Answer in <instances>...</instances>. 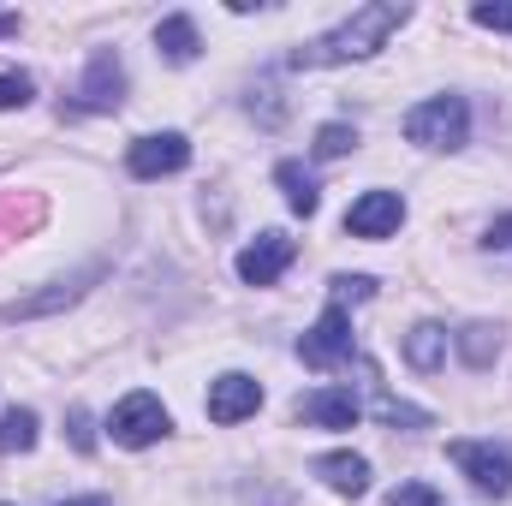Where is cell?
Returning <instances> with one entry per match:
<instances>
[{
  "instance_id": "7",
  "label": "cell",
  "mask_w": 512,
  "mask_h": 506,
  "mask_svg": "<svg viewBox=\"0 0 512 506\" xmlns=\"http://www.w3.org/2000/svg\"><path fill=\"white\" fill-rule=\"evenodd\" d=\"M191 161V143L179 137V131H155V137H137L126 155L131 179H167V173H179Z\"/></svg>"
},
{
  "instance_id": "18",
  "label": "cell",
  "mask_w": 512,
  "mask_h": 506,
  "mask_svg": "<svg viewBox=\"0 0 512 506\" xmlns=\"http://www.w3.org/2000/svg\"><path fill=\"white\" fill-rule=\"evenodd\" d=\"M36 411H24V405H12L6 417H0V453H30L36 447Z\"/></svg>"
},
{
  "instance_id": "28",
  "label": "cell",
  "mask_w": 512,
  "mask_h": 506,
  "mask_svg": "<svg viewBox=\"0 0 512 506\" xmlns=\"http://www.w3.org/2000/svg\"><path fill=\"white\" fill-rule=\"evenodd\" d=\"M66 506H114V501H102V495H84V501H66Z\"/></svg>"
},
{
  "instance_id": "13",
  "label": "cell",
  "mask_w": 512,
  "mask_h": 506,
  "mask_svg": "<svg viewBox=\"0 0 512 506\" xmlns=\"http://www.w3.org/2000/svg\"><path fill=\"white\" fill-rule=\"evenodd\" d=\"M405 364L423 370V376H435V370L447 364V328H441V322H417V328L405 334Z\"/></svg>"
},
{
  "instance_id": "22",
  "label": "cell",
  "mask_w": 512,
  "mask_h": 506,
  "mask_svg": "<svg viewBox=\"0 0 512 506\" xmlns=\"http://www.w3.org/2000/svg\"><path fill=\"white\" fill-rule=\"evenodd\" d=\"M471 24H483V30H507L512 36V0H483V6H471Z\"/></svg>"
},
{
  "instance_id": "23",
  "label": "cell",
  "mask_w": 512,
  "mask_h": 506,
  "mask_svg": "<svg viewBox=\"0 0 512 506\" xmlns=\"http://www.w3.org/2000/svg\"><path fill=\"white\" fill-rule=\"evenodd\" d=\"M387 506H447V501H441V495H435L429 483H399V489H393V501H387Z\"/></svg>"
},
{
  "instance_id": "27",
  "label": "cell",
  "mask_w": 512,
  "mask_h": 506,
  "mask_svg": "<svg viewBox=\"0 0 512 506\" xmlns=\"http://www.w3.org/2000/svg\"><path fill=\"white\" fill-rule=\"evenodd\" d=\"M0 36H18V12H0Z\"/></svg>"
},
{
  "instance_id": "10",
  "label": "cell",
  "mask_w": 512,
  "mask_h": 506,
  "mask_svg": "<svg viewBox=\"0 0 512 506\" xmlns=\"http://www.w3.org/2000/svg\"><path fill=\"white\" fill-rule=\"evenodd\" d=\"M292 256H298V245H292L286 233H262V239H251V245L239 251V280H245V286H274V280L292 268Z\"/></svg>"
},
{
  "instance_id": "5",
  "label": "cell",
  "mask_w": 512,
  "mask_h": 506,
  "mask_svg": "<svg viewBox=\"0 0 512 506\" xmlns=\"http://www.w3.org/2000/svg\"><path fill=\"white\" fill-rule=\"evenodd\" d=\"M346 352H352V322H346L340 304H328V310L316 316V328L298 340V358H304L310 370H328V364H340Z\"/></svg>"
},
{
  "instance_id": "1",
  "label": "cell",
  "mask_w": 512,
  "mask_h": 506,
  "mask_svg": "<svg viewBox=\"0 0 512 506\" xmlns=\"http://www.w3.org/2000/svg\"><path fill=\"white\" fill-rule=\"evenodd\" d=\"M411 18V6H399V0H370V6H358L340 30H328L322 42H310V48H298L292 54V66H340V60H370L376 48H382L387 36L399 30Z\"/></svg>"
},
{
  "instance_id": "16",
  "label": "cell",
  "mask_w": 512,
  "mask_h": 506,
  "mask_svg": "<svg viewBox=\"0 0 512 506\" xmlns=\"http://www.w3.org/2000/svg\"><path fill=\"white\" fill-rule=\"evenodd\" d=\"M274 179H280V191H286L292 215H304V221H310V215L322 209V191H316V179H310L298 161H280V167H274Z\"/></svg>"
},
{
  "instance_id": "3",
  "label": "cell",
  "mask_w": 512,
  "mask_h": 506,
  "mask_svg": "<svg viewBox=\"0 0 512 506\" xmlns=\"http://www.w3.org/2000/svg\"><path fill=\"white\" fill-rule=\"evenodd\" d=\"M447 459L471 477L477 495H495V501L512 495V447H501V441H453Z\"/></svg>"
},
{
  "instance_id": "2",
  "label": "cell",
  "mask_w": 512,
  "mask_h": 506,
  "mask_svg": "<svg viewBox=\"0 0 512 506\" xmlns=\"http://www.w3.org/2000/svg\"><path fill=\"white\" fill-rule=\"evenodd\" d=\"M405 137H411L417 149H459V143L471 137V108H465V96H429V102H417V108L405 114Z\"/></svg>"
},
{
  "instance_id": "17",
  "label": "cell",
  "mask_w": 512,
  "mask_h": 506,
  "mask_svg": "<svg viewBox=\"0 0 512 506\" xmlns=\"http://www.w3.org/2000/svg\"><path fill=\"white\" fill-rule=\"evenodd\" d=\"M453 346H459V358H465L471 370H489V364L501 358V328L471 322V328H459V334H453Z\"/></svg>"
},
{
  "instance_id": "11",
  "label": "cell",
  "mask_w": 512,
  "mask_h": 506,
  "mask_svg": "<svg viewBox=\"0 0 512 506\" xmlns=\"http://www.w3.org/2000/svg\"><path fill=\"white\" fill-rule=\"evenodd\" d=\"M358 393L352 387H316L298 399V423H316V429H352L358 423Z\"/></svg>"
},
{
  "instance_id": "20",
  "label": "cell",
  "mask_w": 512,
  "mask_h": 506,
  "mask_svg": "<svg viewBox=\"0 0 512 506\" xmlns=\"http://www.w3.org/2000/svg\"><path fill=\"white\" fill-rule=\"evenodd\" d=\"M30 96H36V78H30V72H0V114L24 108Z\"/></svg>"
},
{
  "instance_id": "15",
  "label": "cell",
  "mask_w": 512,
  "mask_h": 506,
  "mask_svg": "<svg viewBox=\"0 0 512 506\" xmlns=\"http://www.w3.org/2000/svg\"><path fill=\"white\" fill-rule=\"evenodd\" d=\"M90 280H96V268H84L78 280H60V286H54V292H42V298H18V304H6L0 316H6V322H18V316H48V310H60V304H78Z\"/></svg>"
},
{
  "instance_id": "25",
  "label": "cell",
  "mask_w": 512,
  "mask_h": 506,
  "mask_svg": "<svg viewBox=\"0 0 512 506\" xmlns=\"http://www.w3.org/2000/svg\"><path fill=\"white\" fill-rule=\"evenodd\" d=\"M72 447H78V453L96 447V435H90V411H72Z\"/></svg>"
},
{
  "instance_id": "19",
  "label": "cell",
  "mask_w": 512,
  "mask_h": 506,
  "mask_svg": "<svg viewBox=\"0 0 512 506\" xmlns=\"http://www.w3.org/2000/svg\"><path fill=\"white\" fill-rule=\"evenodd\" d=\"M352 149H358V131H352V126H340V120H334V126L316 131V155H322V161H340V155H352Z\"/></svg>"
},
{
  "instance_id": "26",
  "label": "cell",
  "mask_w": 512,
  "mask_h": 506,
  "mask_svg": "<svg viewBox=\"0 0 512 506\" xmlns=\"http://www.w3.org/2000/svg\"><path fill=\"white\" fill-rule=\"evenodd\" d=\"M483 245H489V251H507V245H512V215L501 221V227H489V239H483Z\"/></svg>"
},
{
  "instance_id": "21",
  "label": "cell",
  "mask_w": 512,
  "mask_h": 506,
  "mask_svg": "<svg viewBox=\"0 0 512 506\" xmlns=\"http://www.w3.org/2000/svg\"><path fill=\"white\" fill-rule=\"evenodd\" d=\"M376 417H382V423H411V429H429V423H435V417H429V411H417V405H405V399H376Z\"/></svg>"
},
{
  "instance_id": "24",
  "label": "cell",
  "mask_w": 512,
  "mask_h": 506,
  "mask_svg": "<svg viewBox=\"0 0 512 506\" xmlns=\"http://www.w3.org/2000/svg\"><path fill=\"white\" fill-rule=\"evenodd\" d=\"M370 292H376L370 274H334V298H358V304H364Z\"/></svg>"
},
{
  "instance_id": "4",
  "label": "cell",
  "mask_w": 512,
  "mask_h": 506,
  "mask_svg": "<svg viewBox=\"0 0 512 506\" xmlns=\"http://www.w3.org/2000/svg\"><path fill=\"white\" fill-rule=\"evenodd\" d=\"M167 429H173V417H167V405H161L155 393H126V399L114 405V417H108V435H114L120 447H155Z\"/></svg>"
},
{
  "instance_id": "6",
  "label": "cell",
  "mask_w": 512,
  "mask_h": 506,
  "mask_svg": "<svg viewBox=\"0 0 512 506\" xmlns=\"http://www.w3.org/2000/svg\"><path fill=\"white\" fill-rule=\"evenodd\" d=\"M262 411V381L245 370H227V376L209 381V423H245Z\"/></svg>"
},
{
  "instance_id": "14",
  "label": "cell",
  "mask_w": 512,
  "mask_h": 506,
  "mask_svg": "<svg viewBox=\"0 0 512 506\" xmlns=\"http://www.w3.org/2000/svg\"><path fill=\"white\" fill-rule=\"evenodd\" d=\"M155 48H161V60H173V66H191L197 60V24L185 18V12H173V18H161L155 24Z\"/></svg>"
},
{
  "instance_id": "8",
  "label": "cell",
  "mask_w": 512,
  "mask_h": 506,
  "mask_svg": "<svg viewBox=\"0 0 512 506\" xmlns=\"http://www.w3.org/2000/svg\"><path fill=\"white\" fill-rule=\"evenodd\" d=\"M405 227V197L399 191H364L352 209H346V233L352 239H387Z\"/></svg>"
},
{
  "instance_id": "9",
  "label": "cell",
  "mask_w": 512,
  "mask_h": 506,
  "mask_svg": "<svg viewBox=\"0 0 512 506\" xmlns=\"http://www.w3.org/2000/svg\"><path fill=\"white\" fill-rule=\"evenodd\" d=\"M78 102H84L90 114H114V108L126 102V66H120V54H114V48H102V54L84 66Z\"/></svg>"
},
{
  "instance_id": "12",
  "label": "cell",
  "mask_w": 512,
  "mask_h": 506,
  "mask_svg": "<svg viewBox=\"0 0 512 506\" xmlns=\"http://www.w3.org/2000/svg\"><path fill=\"white\" fill-rule=\"evenodd\" d=\"M310 471H316L334 495H364V489H370V459H358V453H322Z\"/></svg>"
}]
</instances>
